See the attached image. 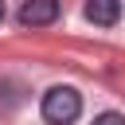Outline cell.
Segmentation results:
<instances>
[{
    "label": "cell",
    "instance_id": "cell-1",
    "mask_svg": "<svg viewBox=\"0 0 125 125\" xmlns=\"http://www.w3.org/2000/svg\"><path fill=\"white\" fill-rule=\"evenodd\" d=\"M39 109H43V121L47 125H74L78 113H82V98H78L74 86H51L43 94V105Z\"/></svg>",
    "mask_w": 125,
    "mask_h": 125
},
{
    "label": "cell",
    "instance_id": "cell-2",
    "mask_svg": "<svg viewBox=\"0 0 125 125\" xmlns=\"http://www.w3.org/2000/svg\"><path fill=\"white\" fill-rule=\"evenodd\" d=\"M59 20V0H23L20 4V23L23 27H47Z\"/></svg>",
    "mask_w": 125,
    "mask_h": 125
},
{
    "label": "cell",
    "instance_id": "cell-3",
    "mask_svg": "<svg viewBox=\"0 0 125 125\" xmlns=\"http://www.w3.org/2000/svg\"><path fill=\"white\" fill-rule=\"evenodd\" d=\"M117 16H121V0H86V20L90 23L109 27V23H117Z\"/></svg>",
    "mask_w": 125,
    "mask_h": 125
},
{
    "label": "cell",
    "instance_id": "cell-4",
    "mask_svg": "<svg viewBox=\"0 0 125 125\" xmlns=\"http://www.w3.org/2000/svg\"><path fill=\"white\" fill-rule=\"evenodd\" d=\"M94 125H125V117L109 109V113H98V117H94Z\"/></svg>",
    "mask_w": 125,
    "mask_h": 125
},
{
    "label": "cell",
    "instance_id": "cell-5",
    "mask_svg": "<svg viewBox=\"0 0 125 125\" xmlns=\"http://www.w3.org/2000/svg\"><path fill=\"white\" fill-rule=\"evenodd\" d=\"M0 20H4V0H0Z\"/></svg>",
    "mask_w": 125,
    "mask_h": 125
}]
</instances>
